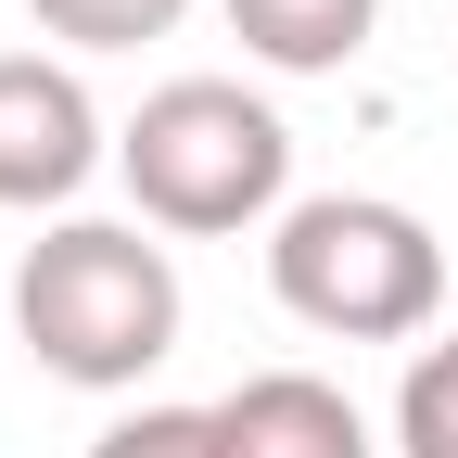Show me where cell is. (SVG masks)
<instances>
[{
    "instance_id": "6da1fadb",
    "label": "cell",
    "mask_w": 458,
    "mask_h": 458,
    "mask_svg": "<svg viewBox=\"0 0 458 458\" xmlns=\"http://www.w3.org/2000/svg\"><path fill=\"white\" fill-rule=\"evenodd\" d=\"M13 331L51 382L128 394L140 369L179 357V267L165 242H140V216H64L13 267Z\"/></svg>"
},
{
    "instance_id": "7a4b0ae2",
    "label": "cell",
    "mask_w": 458,
    "mask_h": 458,
    "mask_svg": "<svg viewBox=\"0 0 458 458\" xmlns=\"http://www.w3.org/2000/svg\"><path fill=\"white\" fill-rule=\"evenodd\" d=\"M114 179L153 229L179 242H229V229L293 216V128L242 77H165L128 128H114Z\"/></svg>"
},
{
    "instance_id": "3957f363",
    "label": "cell",
    "mask_w": 458,
    "mask_h": 458,
    "mask_svg": "<svg viewBox=\"0 0 458 458\" xmlns=\"http://www.w3.org/2000/svg\"><path fill=\"white\" fill-rule=\"evenodd\" d=\"M267 293L331 344H408L445 306V242L394 191H306L267 229Z\"/></svg>"
},
{
    "instance_id": "277c9868",
    "label": "cell",
    "mask_w": 458,
    "mask_h": 458,
    "mask_svg": "<svg viewBox=\"0 0 458 458\" xmlns=\"http://www.w3.org/2000/svg\"><path fill=\"white\" fill-rule=\"evenodd\" d=\"M102 102L64 51H0V204L13 216H51L102 179Z\"/></svg>"
},
{
    "instance_id": "5b68a950",
    "label": "cell",
    "mask_w": 458,
    "mask_h": 458,
    "mask_svg": "<svg viewBox=\"0 0 458 458\" xmlns=\"http://www.w3.org/2000/svg\"><path fill=\"white\" fill-rule=\"evenodd\" d=\"M216 445L229 458H369V420L318 369H255V382L216 394Z\"/></svg>"
},
{
    "instance_id": "8992f818",
    "label": "cell",
    "mask_w": 458,
    "mask_h": 458,
    "mask_svg": "<svg viewBox=\"0 0 458 458\" xmlns=\"http://www.w3.org/2000/svg\"><path fill=\"white\" fill-rule=\"evenodd\" d=\"M369 26H382V0H229V38L267 77H344L369 51Z\"/></svg>"
},
{
    "instance_id": "52a82bcc",
    "label": "cell",
    "mask_w": 458,
    "mask_h": 458,
    "mask_svg": "<svg viewBox=\"0 0 458 458\" xmlns=\"http://www.w3.org/2000/svg\"><path fill=\"white\" fill-rule=\"evenodd\" d=\"M394 458H458V331L420 344L394 382Z\"/></svg>"
},
{
    "instance_id": "ba28073f",
    "label": "cell",
    "mask_w": 458,
    "mask_h": 458,
    "mask_svg": "<svg viewBox=\"0 0 458 458\" xmlns=\"http://www.w3.org/2000/svg\"><path fill=\"white\" fill-rule=\"evenodd\" d=\"M26 13L64 38V51H140V38H165L191 13V0H26Z\"/></svg>"
},
{
    "instance_id": "9c48e42d",
    "label": "cell",
    "mask_w": 458,
    "mask_h": 458,
    "mask_svg": "<svg viewBox=\"0 0 458 458\" xmlns=\"http://www.w3.org/2000/svg\"><path fill=\"white\" fill-rule=\"evenodd\" d=\"M89 458H229V445H216V408H128L89 433Z\"/></svg>"
}]
</instances>
